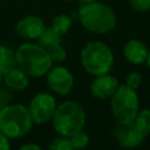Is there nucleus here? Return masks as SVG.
<instances>
[{
    "mask_svg": "<svg viewBox=\"0 0 150 150\" xmlns=\"http://www.w3.org/2000/svg\"><path fill=\"white\" fill-rule=\"evenodd\" d=\"M16 64L28 76L41 77L52 68V59L48 52L39 43L26 42L16 52Z\"/></svg>",
    "mask_w": 150,
    "mask_h": 150,
    "instance_id": "1",
    "label": "nucleus"
},
{
    "mask_svg": "<svg viewBox=\"0 0 150 150\" xmlns=\"http://www.w3.org/2000/svg\"><path fill=\"white\" fill-rule=\"evenodd\" d=\"M77 12L82 26L89 32L104 34L116 26L115 12L105 4L98 1L84 4L81 5Z\"/></svg>",
    "mask_w": 150,
    "mask_h": 150,
    "instance_id": "2",
    "label": "nucleus"
},
{
    "mask_svg": "<svg viewBox=\"0 0 150 150\" xmlns=\"http://www.w3.org/2000/svg\"><path fill=\"white\" fill-rule=\"evenodd\" d=\"M33 125L28 108L15 103L0 109V131L8 138H20L27 135Z\"/></svg>",
    "mask_w": 150,
    "mask_h": 150,
    "instance_id": "3",
    "label": "nucleus"
},
{
    "mask_svg": "<svg viewBox=\"0 0 150 150\" xmlns=\"http://www.w3.org/2000/svg\"><path fill=\"white\" fill-rule=\"evenodd\" d=\"M53 127L59 135L71 136L83 129L86 123V111L75 101H66L56 107L52 118Z\"/></svg>",
    "mask_w": 150,
    "mask_h": 150,
    "instance_id": "4",
    "label": "nucleus"
},
{
    "mask_svg": "<svg viewBox=\"0 0 150 150\" xmlns=\"http://www.w3.org/2000/svg\"><path fill=\"white\" fill-rule=\"evenodd\" d=\"M81 62L87 73L97 76L110 71L114 64L111 49L101 41L87 43L81 52Z\"/></svg>",
    "mask_w": 150,
    "mask_h": 150,
    "instance_id": "5",
    "label": "nucleus"
},
{
    "mask_svg": "<svg viewBox=\"0 0 150 150\" xmlns=\"http://www.w3.org/2000/svg\"><path fill=\"white\" fill-rule=\"evenodd\" d=\"M111 98V112L117 123H130L138 111V96L125 83L120 84Z\"/></svg>",
    "mask_w": 150,
    "mask_h": 150,
    "instance_id": "6",
    "label": "nucleus"
},
{
    "mask_svg": "<svg viewBox=\"0 0 150 150\" xmlns=\"http://www.w3.org/2000/svg\"><path fill=\"white\" fill-rule=\"evenodd\" d=\"M56 101L53 95L48 93H38L28 105V111L35 124L48 123L55 112Z\"/></svg>",
    "mask_w": 150,
    "mask_h": 150,
    "instance_id": "7",
    "label": "nucleus"
},
{
    "mask_svg": "<svg viewBox=\"0 0 150 150\" xmlns=\"http://www.w3.org/2000/svg\"><path fill=\"white\" fill-rule=\"evenodd\" d=\"M47 83L49 89L57 95H67L74 86L73 74L62 66H56L47 71Z\"/></svg>",
    "mask_w": 150,
    "mask_h": 150,
    "instance_id": "8",
    "label": "nucleus"
},
{
    "mask_svg": "<svg viewBox=\"0 0 150 150\" xmlns=\"http://www.w3.org/2000/svg\"><path fill=\"white\" fill-rule=\"evenodd\" d=\"M39 45H41L49 54L53 62L60 63L66 60V49L61 46V34L54 30L52 27L46 28L45 32L38 39Z\"/></svg>",
    "mask_w": 150,
    "mask_h": 150,
    "instance_id": "9",
    "label": "nucleus"
},
{
    "mask_svg": "<svg viewBox=\"0 0 150 150\" xmlns=\"http://www.w3.org/2000/svg\"><path fill=\"white\" fill-rule=\"evenodd\" d=\"M116 142L123 148H135L139 145L145 136L138 130L134 121L130 123H118L114 130Z\"/></svg>",
    "mask_w": 150,
    "mask_h": 150,
    "instance_id": "10",
    "label": "nucleus"
},
{
    "mask_svg": "<svg viewBox=\"0 0 150 150\" xmlns=\"http://www.w3.org/2000/svg\"><path fill=\"white\" fill-rule=\"evenodd\" d=\"M118 86H120L118 80L107 73L95 76V79L90 84V93L95 98L107 100L114 95Z\"/></svg>",
    "mask_w": 150,
    "mask_h": 150,
    "instance_id": "11",
    "label": "nucleus"
},
{
    "mask_svg": "<svg viewBox=\"0 0 150 150\" xmlns=\"http://www.w3.org/2000/svg\"><path fill=\"white\" fill-rule=\"evenodd\" d=\"M46 26L41 18L35 15H28L20 19L15 26L16 33L27 40H38L45 32Z\"/></svg>",
    "mask_w": 150,
    "mask_h": 150,
    "instance_id": "12",
    "label": "nucleus"
},
{
    "mask_svg": "<svg viewBox=\"0 0 150 150\" xmlns=\"http://www.w3.org/2000/svg\"><path fill=\"white\" fill-rule=\"evenodd\" d=\"M148 49H146V46L139 41V40H136V39H132V40H129L124 47H123V54H124V57L130 62V63H134V64H142L146 61V57H148Z\"/></svg>",
    "mask_w": 150,
    "mask_h": 150,
    "instance_id": "13",
    "label": "nucleus"
},
{
    "mask_svg": "<svg viewBox=\"0 0 150 150\" xmlns=\"http://www.w3.org/2000/svg\"><path fill=\"white\" fill-rule=\"evenodd\" d=\"M2 82L8 89L14 91L25 90L28 87V75L19 67H13L2 74Z\"/></svg>",
    "mask_w": 150,
    "mask_h": 150,
    "instance_id": "14",
    "label": "nucleus"
},
{
    "mask_svg": "<svg viewBox=\"0 0 150 150\" xmlns=\"http://www.w3.org/2000/svg\"><path fill=\"white\" fill-rule=\"evenodd\" d=\"M16 64L15 52L8 46H0V71L4 74Z\"/></svg>",
    "mask_w": 150,
    "mask_h": 150,
    "instance_id": "15",
    "label": "nucleus"
},
{
    "mask_svg": "<svg viewBox=\"0 0 150 150\" xmlns=\"http://www.w3.org/2000/svg\"><path fill=\"white\" fill-rule=\"evenodd\" d=\"M135 125L146 137L150 134V109H142L137 111L134 118Z\"/></svg>",
    "mask_w": 150,
    "mask_h": 150,
    "instance_id": "16",
    "label": "nucleus"
},
{
    "mask_svg": "<svg viewBox=\"0 0 150 150\" xmlns=\"http://www.w3.org/2000/svg\"><path fill=\"white\" fill-rule=\"evenodd\" d=\"M71 27V18L66 14H59L53 19L52 28L59 34H66Z\"/></svg>",
    "mask_w": 150,
    "mask_h": 150,
    "instance_id": "17",
    "label": "nucleus"
},
{
    "mask_svg": "<svg viewBox=\"0 0 150 150\" xmlns=\"http://www.w3.org/2000/svg\"><path fill=\"white\" fill-rule=\"evenodd\" d=\"M69 138H70L73 149H83L89 144V136L82 130L73 134L71 136H69Z\"/></svg>",
    "mask_w": 150,
    "mask_h": 150,
    "instance_id": "18",
    "label": "nucleus"
},
{
    "mask_svg": "<svg viewBox=\"0 0 150 150\" xmlns=\"http://www.w3.org/2000/svg\"><path fill=\"white\" fill-rule=\"evenodd\" d=\"M49 149H52V150H71L73 146L70 143V138L68 136L60 135V137L55 138L49 144Z\"/></svg>",
    "mask_w": 150,
    "mask_h": 150,
    "instance_id": "19",
    "label": "nucleus"
},
{
    "mask_svg": "<svg viewBox=\"0 0 150 150\" xmlns=\"http://www.w3.org/2000/svg\"><path fill=\"white\" fill-rule=\"evenodd\" d=\"M141 81H142L141 74H139L138 71H132V73H130V74L128 75V77H127V80H125V84H127L128 87H130L131 89H135V90H136V89L139 87Z\"/></svg>",
    "mask_w": 150,
    "mask_h": 150,
    "instance_id": "20",
    "label": "nucleus"
},
{
    "mask_svg": "<svg viewBox=\"0 0 150 150\" xmlns=\"http://www.w3.org/2000/svg\"><path fill=\"white\" fill-rule=\"evenodd\" d=\"M129 2L137 12H146L150 9V0H129Z\"/></svg>",
    "mask_w": 150,
    "mask_h": 150,
    "instance_id": "21",
    "label": "nucleus"
},
{
    "mask_svg": "<svg viewBox=\"0 0 150 150\" xmlns=\"http://www.w3.org/2000/svg\"><path fill=\"white\" fill-rule=\"evenodd\" d=\"M12 100V95L9 90L5 87L0 86V109H2L5 105H7Z\"/></svg>",
    "mask_w": 150,
    "mask_h": 150,
    "instance_id": "22",
    "label": "nucleus"
},
{
    "mask_svg": "<svg viewBox=\"0 0 150 150\" xmlns=\"http://www.w3.org/2000/svg\"><path fill=\"white\" fill-rule=\"evenodd\" d=\"M11 148L8 137L0 131V150H8Z\"/></svg>",
    "mask_w": 150,
    "mask_h": 150,
    "instance_id": "23",
    "label": "nucleus"
},
{
    "mask_svg": "<svg viewBox=\"0 0 150 150\" xmlns=\"http://www.w3.org/2000/svg\"><path fill=\"white\" fill-rule=\"evenodd\" d=\"M21 150H40L41 148L38 145V144H34V143H27V144H22L20 146Z\"/></svg>",
    "mask_w": 150,
    "mask_h": 150,
    "instance_id": "24",
    "label": "nucleus"
},
{
    "mask_svg": "<svg viewBox=\"0 0 150 150\" xmlns=\"http://www.w3.org/2000/svg\"><path fill=\"white\" fill-rule=\"evenodd\" d=\"M81 5H84V4H90V2H94V1H97V0H79Z\"/></svg>",
    "mask_w": 150,
    "mask_h": 150,
    "instance_id": "25",
    "label": "nucleus"
},
{
    "mask_svg": "<svg viewBox=\"0 0 150 150\" xmlns=\"http://www.w3.org/2000/svg\"><path fill=\"white\" fill-rule=\"evenodd\" d=\"M146 63H148V67L150 68V52L148 53V57H146V61H145Z\"/></svg>",
    "mask_w": 150,
    "mask_h": 150,
    "instance_id": "26",
    "label": "nucleus"
},
{
    "mask_svg": "<svg viewBox=\"0 0 150 150\" xmlns=\"http://www.w3.org/2000/svg\"><path fill=\"white\" fill-rule=\"evenodd\" d=\"M2 84V73L0 71V86Z\"/></svg>",
    "mask_w": 150,
    "mask_h": 150,
    "instance_id": "27",
    "label": "nucleus"
},
{
    "mask_svg": "<svg viewBox=\"0 0 150 150\" xmlns=\"http://www.w3.org/2000/svg\"><path fill=\"white\" fill-rule=\"evenodd\" d=\"M67 1H71V0H67Z\"/></svg>",
    "mask_w": 150,
    "mask_h": 150,
    "instance_id": "28",
    "label": "nucleus"
}]
</instances>
